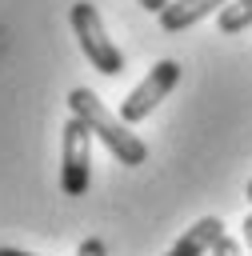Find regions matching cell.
I'll use <instances>...</instances> for the list:
<instances>
[{"mask_svg": "<svg viewBox=\"0 0 252 256\" xmlns=\"http://www.w3.org/2000/svg\"><path fill=\"white\" fill-rule=\"evenodd\" d=\"M68 108H72V116H80V120L104 140V148H108L120 164L136 168V164L148 160V144H144L136 132H128V124H124L120 116H112L92 88H72V92H68Z\"/></svg>", "mask_w": 252, "mask_h": 256, "instance_id": "1", "label": "cell"}, {"mask_svg": "<svg viewBox=\"0 0 252 256\" xmlns=\"http://www.w3.org/2000/svg\"><path fill=\"white\" fill-rule=\"evenodd\" d=\"M68 20H72V32H76V40H80L84 56L92 60V68H96V72H104V76H120V72H124V52L108 40L104 20H100L96 4L76 0V4H72V12H68Z\"/></svg>", "mask_w": 252, "mask_h": 256, "instance_id": "2", "label": "cell"}, {"mask_svg": "<svg viewBox=\"0 0 252 256\" xmlns=\"http://www.w3.org/2000/svg\"><path fill=\"white\" fill-rule=\"evenodd\" d=\"M92 184V128L72 116L60 132V188L64 196H84Z\"/></svg>", "mask_w": 252, "mask_h": 256, "instance_id": "3", "label": "cell"}, {"mask_svg": "<svg viewBox=\"0 0 252 256\" xmlns=\"http://www.w3.org/2000/svg\"><path fill=\"white\" fill-rule=\"evenodd\" d=\"M176 80H180V64L176 60H156L152 68H148V76L124 96V104H120V120L124 124H136V120H144L172 88H176Z\"/></svg>", "mask_w": 252, "mask_h": 256, "instance_id": "4", "label": "cell"}, {"mask_svg": "<svg viewBox=\"0 0 252 256\" xmlns=\"http://www.w3.org/2000/svg\"><path fill=\"white\" fill-rule=\"evenodd\" d=\"M224 4H228V0H168V8L160 12V28H164V32H184V28H192L196 20L220 12Z\"/></svg>", "mask_w": 252, "mask_h": 256, "instance_id": "5", "label": "cell"}, {"mask_svg": "<svg viewBox=\"0 0 252 256\" xmlns=\"http://www.w3.org/2000/svg\"><path fill=\"white\" fill-rule=\"evenodd\" d=\"M220 236H224V220H220V216H204V220H196V224L168 248V256H204V252L216 248Z\"/></svg>", "mask_w": 252, "mask_h": 256, "instance_id": "6", "label": "cell"}, {"mask_svg": "<svg viewBox=\"0 0 252 256\" xmlns=\"http://www.w3.org/2000/svg\"><path fill=\"white\" fill-rule=\"evenodd\" d=\"M244 28H252V0H228L220 8V32L224 36H236Z\"/></svg>", "mask_w": 252, "mask_h": 256, "instance_id": "7", "label": "cell"}, {"mask_svg": "<svg viewBox=\"0 0 252 256\" xmlns=\"http://www.w3.org/2000/svg\"><path fill=\"white\" fill-rule=\"evenodd\" d=\"M76 256H108V248H104V240H96V236H88L80 248H76Z\"/></svg>", "mask_w": 252, "mask_h": 256, "instance_id": "8", "label": "cell"}, {"mask_svg": "<svg viewBox=\"0 0 252 256\" xmlns=\"http://www.w3.org/2000/svg\"><path fill=\"white\" fill-rule=\"evenodd\" d=\"M212 256H240V240L220 236V240H216V248H212Z\"/></svg>", "mask_w": 252, "mask_h": 256, "instance_id": "9", "label": "cell"}, {"mask_svg": "<svg viewBox=\"0 0 252 256\" xmlns=\"http://www.w3.org/2000/svg\"><path fill=\"white\" fill-rule=\"evenodd\" d=\"M136 4H140V8H148V12H156V16L168 8V0H136Z\"/></svg>", "mask_w": 252, "mask_h": 256, "instance_id": "10", "label": "cell"}, {"mask_svg": "<svg viewBox=\"0 0 252 256\" xmlns=\"http://www.w3.org/2000/svg\"><path fill=\"white\" fill-rule=\"evenodd\" d=\"M240 228H244V244H248V248H252V212H248V216H244V224H240Z\"/></svg>", "mask_w": 252, "mask_h": 256, "instance_id": "11", "label": "cell"}, {"mask_svg": "<svg viewBox=\"0 0 252 256\" xmlns=\"http://www.w3.org/2000/svg\"><path fill=\"white\" fill-rule=\"evenodd\" d=\"M0 256H32V252H20V248H0Z\"/></svg>", "mask_w": 252, "mask_h": 256, "instance_id": "12", "label": "cell"}, {"mask_svg": "<svg viewBox=\"0 0 252 256\" xmlns=\"http://www.w3.org/2000/svg\"><path fill=\"white\" fill-rule=\"evenodd\" d=\"M244 196H248V200H252V180H248V188H244Z\"/></svg>", "mask_w": 252, "mask_h": 256, "instance_id": "13", "label": "cell"}]
</instances>
